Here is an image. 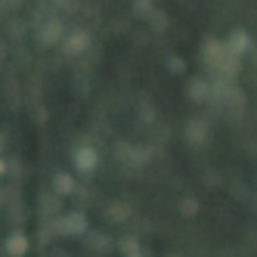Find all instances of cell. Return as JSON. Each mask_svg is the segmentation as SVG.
Wrapping results in <instances>:
<instances>
[{
    "label": "cell",
    "mask_w": 257,
    "mask_h": 257,
    "mask_svg": "<svg viewBox=\"0 0 257 257\" xmlns=\"http://www.w3.org/2000/svg\"><path fill=\"white\" fill-rule=\"evenodd\" d=\"M87 47H90V34L87 31H71L65 38V44H62V53L65 56H81Z\"/></svg>",
    "instance_id": "1"
},
{
    "label": "cell",
    "mask_w": 257,
    "mask_h": 257,
    "mask_svg": "<svg viewBox=\"0 0 257 257\" xmlns=\"http://www.w3.org/2000/svg\"><path fill=\"white\" fill-rule=\"evenodd\" d=\"M75 168L81 174H90L96 168V149H90V146H78L75 149Z\"/></svg>",
    "instance_id": "2"
},
{
    "label": "cell",
    "mask_w": 257,
    "mask_h": 257,
    "mask_svg": "<svg viewBox=\"0 0 257 257\" xmlns=\"http://www.w3.org/2000/svg\"><path fill=\"white\" fill-rule=\"evenodd\" d=\"M28 251V238L22 235V232H13L10 238H7V254L10 257H22Z\"/></svg>",
    "instance_id": "3"
},
{
    "label": "cell",
    "mask_w": 257,
    "mask_h": 257,
    "mask_svg": "<svg viewBox=\"0 0 257 257\" xmlns=\"http://www.w3.org/2000/svg\"><path fill=\"white\" fill-rule=\"evenodd\" d=\"M59 226H62V232H71V235H81L87 223H84V217H81V214H68V217L62 220Z\"/></svg>",
    "instance_id": "4"
},
{
    "label": "cell",
    "mask_w": 257,
    "mask_h": 257,
    "mask_svg": "<svg viewBox=\"0 0 257 257\" xmlns=\"http://www.w3.org/2000/svg\"><path fill=\"white\" fill-rule=\"evenodd\" d=\"M53 189H56L59 195H71L75 192V180H71L68 174H56L53 177Z\"/></svg>",
    "instance_id": "5"
},
{
    "label": "cell",
    "mask_w": 257,
    "mask_h": 257,
    "mask_svg": "<svg viewBox=\"0 0 257 257\" xmlns=\"http://www.w3.org/2000/svg\"><path fill=\"white\" fill-rule=\"evenodd\" d=\"M56 41H59V25H56V22H50L47 31H44V41H41V44H44V47H53Z\"/></svg>",
    "instance_id": "6"
},
{
    "label": "cell",
    "mask_w": 257,
    "mask_h": 257,
    "mask_svg": "<svg viewBox=\"0 0 257 257\" xmlns=\"http://www.w3.org/2000/svg\"><path fill=\"white\" fill-rule=\"evenodd\" d=\"M248 47V38H245V34H232V44H229V50L232 53H242Z\"/></svg>",
    "instance_id": "7"
},
{
    "label": "cell",
    "mask_w": 257,
    "mask_h": 257,
    "mask_svg": "<svg viewBox=\"0 0 257 257\" xmlns=\"http://www.w3.org/2000/svg\"><path fill=\"white\" fill-rule=\"evenodd\" d=\"M4 171H7V164H4V161H0V177H4Z\"/></svg>",
    "instance_id": "8"
}]
</instances>
